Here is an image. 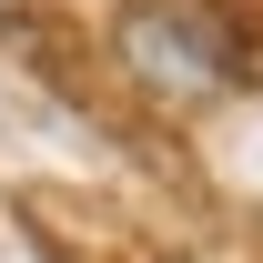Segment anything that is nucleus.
<instances>
[{
	"label": "nucleus",
	"instance_id": "1",
	"mask_svg": "<svg viewBox=\"0 0 263 263\" xmlns=\"http://www.w3.org/2000/svg\"><path fill=\"white\" fill-rule=\"evenodd\" d=\"M122 61L152 81V91H213L223 81V41L202 31L193 10H172V0H132L122 21Z\"/></svg>",
	"mask_w": 263,
	"mask_h": 263
},
{
	"label": "nucleus",
	"instance_id": "2",
	"mask_svg": "<svg viewBox=\"0 0 263 263\" xmlns=\"http://www.w3.org/2000/svg\"><path fill=\"white\" fill-rule=\"evenodd\" d=\"M0 21H21V0H0Z\"/></svg>",
	"mask_w": 263,
	"mask_h": 263
}]
</instances>
